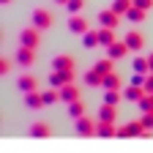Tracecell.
Listing matches in <instances>:
<instances>
[{"label":"cell","mask_w":153,"mask_h":153,"mask_svg":"<svg viewBox=\"0 0 153 153\" xmlns=\"http://www.w3.org/2000/svg\"><path fill=\"white\" fill-rule=\"evenodd\" d=\"M142 131H145L142 120H131V123H126L123 128H118V137H120V140H128V137H142Z\"/></svg>","instance_id":"cell-1"},{"label":"cell","mask_w":153,"mask_h":153,"mask_svg":"<svg viewBox=\"0 0 153 153\" xmlns=\"http://www.w3.org/2000/svg\"><path fill=\"white\" fill-rule=\"evenodd\" d=\"M33 25H36L38 30H49V27H52V14L44 11V8H36V11H33Z\"/></svg>","instance_id":"cell-2"},{"label":"cell","mask_w":153,"mask_h":153,"mask_svg":"<svg viewBox=\"0 0 153 153\" xmlns=\"http://www.w3.org/2000/svg\"><path fill=\"white\" fill-rule=\"evenodd\" d=\"M74 123H76V134H79V137H93V134H96V126H99L96 120L85 118V115H82L79 120H74Z\"/></svg>","instance_id":"cell-3"},{"label":"cell","mask_w":153,"mask_h":153,"mask_svg":"<svg viewBox=\"0 0 153 153\" xmlns=\"http://www.w3.org/2000/svg\"><path fill=\"white\" fill-rule=\"evenodd\" d=\"M38 33H41V30H38L36 25L33 27H25L22 33H19V41H22L25 47H30V49H36L38 47Z\"/></svg>","instance_id":"cell-4"},{"label":"cell","mask_w":153,"mask_h":153,"mask_svg":"<svg viewBox=\"0 0 153 153\" xmlns=\"http://www.w3.org/2000/svg\"><path fill=\"white\" fill-rule=\"evenodd\" d=\"M68 82H74V71H52L49 74V85L52 88H63Z\"/></svg>","instance_id":"cell-5"},{"label":"cell","mask_w":153,"mask_h":153,"mask_svg":"<svg viewBox=\"0 0 153 153\" xmlns=\"http://www.w3.org/2000/svg\"><path fill=\"white\" fill-rule=\"evenodd\" d=\"M99 22L104 27H118L120 25V14H115V8H104V11H99Z\"/></svg>","instance_id":"cell-6"},{"label":"cell","mask_w":153,"mask_h":153,"mask_svg":"<svg viewBox=\"0 0 153 153\" xmlns=\"http://www.w3.org/2000/svg\"><path fill=\"white\" fill-rule=\"evenodd\" d=\"M128 52H131V49H128V44H126V41H115V44H109V47H107V55L112 57V60H123Z\"/></svg>","instance_id":"cell-7"},{"label":"cell","mask_w":153,"mask_h":153,"mask_svg":"<svg viewBox=\"0 0 153 153\" xmlns=\"http://www.w3.org/2000/svg\"><path fill=\"white\" fill-rule=\"evenodd\" d=\"M123 41L128 44V49H134V52H140V49L145 47V36H142V33H137V30H128Z\"/></svg>","instance_id":"cell-8"},{"label":"cell","mask_w":153,"mask_h":153,"mask_svg":"<svg viewBox=\"0 0 153 153\" xmlns=\"http://www.w3.org/2000/svg\"><path fill=\"white\" fill-rule=\"evenodd\" d=\"M68 30L76 33V36H85V33L90 30V27H88V19H82L79 14H74V16L68 19Z\"/></svg>","instance_id":"cell-9"},{"label":"cell","mask_w":153,"mask_h":153,"mask_svg":"<svg viewBox=\"0 0 153 153\" xmlns=\"http://www.w3.org/2000/svg\"><path fill=\"white\" fill-rule=\"evenodd\" d=\"M16 63H19V66H25V68H27V66H33V63H36V55H33V49L22 44V47L16 49Z\"/></svg>","instance_id":"cell-10"},{"label":"cell","mask_w":153,"mask_h":153,"mask_svg":"<svg viewBox=\"0 0 153 153\" xmlns=\"http://www.w3.org/2000/svg\"><path fill=\"white\" fill-rule=\"evenodd\" d=\"M145 93H148V90H145L142 85H134V82H131V85H128V88L123 90V99H126V101H131V104H137V101L142 99Z\"/></svg>","instance_id":"cell-11"},{"label":"cell","mask_w":153,"mask_h":153,"mask_svg":"<svg viewBox=\"0 0 153 153\" xmlns=\"http://www.w3.org/2000/svg\"><path fill=\"white\" fill-rule=\"evenodd\" d=\"M76 99H79V88H76V85H63L60 88V101L63 104H71V101H76Z\"/></svg>","instance_id":"cell-12"},{"label":"cell","mask_w":153,"mask_h":153,"mask_svg":"<svg viewBox=\"0 0 153 153\" xmlns=\"http://www.w3.org/2000/svg\"><path fill=\"white\" fill-rule=\"evenodd\" d=\"M55 71H74V57L71 55H57L55 60H52Z\"/></svg>","instance_id":"cell-13"},{"label":"cell","mask_w":153,"mask_h":153,"mask_svg":"<svg viewBox=\"0 0 153 153\" xmlns=\"http://www.w3.org/2000/svg\"><path fill=\"white\" fill-rule=\"evenodd\" d=\"M25 107H30V109H41V107H47V104H44V93H36V90L25 93Z\"/></svg>","instance_id":"cell-14"},{"label":"cell","mask_w":153,"mask_h":153,"mask_svg":"<svg viewBox=\"0 0 153 153\" xmlns=\"http://www.w3.org/2000/svg\"><path fill=\"white\" fill-rule=\"evenodd\" d=\"M115 118H118V109H115V104H104L101 112H99V120H104V123H115Z\"/></svg>","instance_id":"cell-15"},{"label":"cell","mask_w":153,"mask_h":153,"mask_svg":"<svg viewBox=\"0 0 153 153\" xmlns=\"http://www.w3.org/2000/svg\"><path fill=\"white\" fill-rule=\"evenodd\" d=\"M99 41L104 44V47H109V44H115V41H118V38H115V27H99Z\"/></svg>","instance_id":"cell-16"},{"label":"cell","mask_w":153,"mask_h":153,"mask_svg":"<svg viewBox=\"0 0 153 153\" xmlns=\"http://www.w3.org/2000/svg\"><path fill=\"white\" fill-rule=\"evenodd\" d=\"M49 134H52V126L49 123H41V120H38V123L30 126V137H49Z\"/></svg>","instance_id":"cell-17"},{"label":"cell","mask_w":153,"mask_h":153,"mask_svg":"<svg viewBox=\"0 0 153 153\" xmlns=\"http://www.w3.org/2000/svg\"><path fill=\"white\" fill-rule=\"evenodd\" d=\"M96 134H99V137H118V128H115V123H104V120H99Z\"/></svg>","instance_id":"cell-18"},{"label":"cell","mask_w":153,"mask_h":153,"mask_svg":"<svg viewBox=\"0 0 153 153\" xmlns=\"http://www.w3.org/2000/svg\"><path fill=\"white\" fill-rule=\"evenodd\" d=\"M16 85H19V90H22V93H30V90H36V85H38V82H36V76H30V74H22Z\"/></svg>","instance_id":"cell-19"},{"label":"cell","mask_w":153,"mask_h":153,"mask_svg":"<svg viewBox=\"0 0 153 153\" xmlns=\"http://www.w3.org/2000/svg\"><path fill=\"white\" fill-rule=\"evenodd\" d=\"M101 88H107V90H120V76L118 74H104V85Z\"/></svg>","instance_id":"cell-20"},{"label":"cell","mask_w":153,"mask_h":153,"mask_svg":"<svg viewBox=\"0 0 153 153\" xmlns=\"http://www.w3.org/2000/svg\"><path fill=\"white\" fill-rule=\"evenodd\" d=\"M85 82H88L90 88H99V85H104V76L96 71V68H90V71L85 74Z\"/></svg>","instance_id":"cell-21"},{"label":"cell","mask_w":153,"mask_h":153,"mask_svg":"<svg viewBox=\"0 0 153 153\" xmlns=\"http://www.w3.org/2000/svg\"><path fill=\"white\" fill-rule=\"evenodd\" d=\"M82 115H85V107H82V101H79V99L68 104V118H74V120H79Z\"/></svg>","instance_id":"cell-22"},{"label":"cell","mask_w":153,"mask_h":153,"mask_svg":"<svg viewBox=\"0 0 153 153\" xmlns=\"http://www.w3.org/2000/svg\"><path fill=\"white\" fill-rule=\"evenodd\" d=\"M82 44L88 47V49H93V47H99L101 41H99V30H88L85 36H82Z\"/></svg>","instance_id":"cell-23"},{"label":"cell","mask_w":153,"mask_h":153,"mask_svg":"<svg viewBox=\"0 0 153 153\" xmlns=\"http://www.w3.org/2000/svg\"><path fill=\"white\" fill-rule=\"evenodd\" d=\"M96 71H99L101 76L104 74H112V57H104V60H96V66H93Z\"/></svg>","instance_id":"cell-24"},{"label":"cell","mask_w":153,"mask_h":153,"mask_svg":"<svg viewBox=\"0 0 153 153\" xmlns=\"http://www.w3.org/2000/svg\"><path fill=\"white\" fill-rule=\"evenodd\" d=\"M134 6V0H115L112 3V8H115V14H120V16H126V11Z\"/></svg>","instance_id":"cell-25"},{"label":"cell","mask_w":153,"mask_h":153,"mask_svg":"<svg viewBox=\"0 0 153 153\" xmlns=\"http://www.w3.org/2000/svg\"><path fill=\"white\" fill-rule=\"evenodd\" d=\"M126 19H131V22H145V11L137 8V6H131V8L126 11Z\"/></svg>","instance_id":"cell-26"},{"label":"cell","mask_w":153,"mask_h":153,"mask_svg":"<svg viewBox=\"0 0 153 153\" xmlns=\"http://www.w3.org/2000/svg\"><path fill=\"white\" fill-rule=\"evenodd\" d=\"M134 74H150L148 57H134Z\"/></svg>","instance_id":"cell-27"},{"label":"cell","mask_w":153,"mask_h":153,"mask_svg":"<svg viewBox=\"0 0 153 153\" xmlns=\"http://www.w3.org/2000/svg\"><path fill=\"white\" fill-rule=\"evenodd\" d=\"M57 101H60V88L44 90V104H57Z\"/></svg>","instance_id":"cell-28"},{"label":"cell","mask_w":153,"mask_h":153,"mask_svg":"<svg viewBox=\"0 0 153 153\" xmlns=\"http://www.w3.org/2000/svg\"><path fill=\"white\" fill-rule=\"evenodd\" d=\"M120 99H123V93H120V90H107L104 104H115V107H118V104H120Z\"/></svg>","instance_id":"cell-29"},{"label":"cell","mask_w":153,"mask_h":153,"mask_svg":"<svg viewBox=\"0 0 153 153\" xmlns=\"http://www.w3.org/2000/svg\"><path fill=\"white\" fill-rule=\"evenodd\" d=\"M66 8H68V14H79V11L85 8V0H68Z\"/></svg>","instance_id":"cell-30"},{"label":"cell","mask_w":153,"mask_h":153,"mask_svg":"<svg viewBox=\"0 0 153 153\" xmlns=\"http://www.w3.org/2000/svg\"><path fill=\"white\" fill-rule=\"evenodd\" d=\"M142 126H145V128H153V109L142 112Z\"/></svg>","instance_id":"cell-31"},{"label":"cell","mask_w":153,"mask_h":153,"mask_svg":"<svg viewBox=\"0 0 153 153\" xmlns=\"http://www.w3.org/2000/svg\"><path fill=\"white\" fill-rule=\"evenodd\" d=\"M8 71H11V60H8V57H0V74L6 76Z\"/></svg>","instance_id":"cell-32"},{"label":"cell","mask_w":153,"mask_h":153,"mask_svg":"<svg viewBox=\"0 0 153 153\" xmlns=\"http://www.w3.org/2000/svg\"><path fill=\"white\" fill-rule=\"evenodd\" d=\"M134 6L142 8V11H150V8H153V0H134Z\"/></svg>","instance_id":"cell-33"},{"label":"cell","mask_w":153,"mask_h":153,"mask_svg":"<svg viewBox=\"0 0 153 153\" xmlns=\"http://www.w3.org/2000/svg\"><path fill=\"white\" fill-rule=\"evenodd\" d=\"M145 90H148V93H153V74H148V76H145Z\"/></svg>","instance_id":"cell-34"},{"label":"cell","mask_w":153,"mask_h":153,"mask_svg":"<svg viewBox=\"0 0 153 153\" xmlns=\"http://www.w3.org/2000/svg\"><path fill=\"white\" fill-rule=\"evenodd\" d=\"M148 66H150V74H153V52L148 55Z\"/></svg>","instance_id":"cell-35"},{"label":"cell","mask_w":153,"mask_h":153,"mask_svg":"<svg viewBox=\"0 0 153 153\" xmlns=\"http://www.w3.org/2000/svg\"><path fill=\"white\" fill-rule=\"evenodd\" d=\"M55 3H60V6H66V3H68V0H55Z\"/></svg>","instance_id":"cell-36"},{"label":"cell","mask_w":153,"mask_h":153,"mask_svg":"<svg viewBox=\"0 0 153 153\" xmlns=\"http://www.w3.org/2000/svg\"><path fill=\"white\" fill-rule=\"evenodd\" d=\"M3 3H11V0H3Z\"/></svg>","instance_id":"cell-37"},{"label":"cell","mask_w":153,"mask_h":153,"mask_svg":"<svg viewBox=\"0 0 153 153\" xmlns=\"http://www.w3.org/2000/svg\"><path fill=\"white\" fill-rule=\"evenodd\" d=\"M150 101H153V93H150Z\"/></svg>","instance_id":"cell-38"}]
</instances>
